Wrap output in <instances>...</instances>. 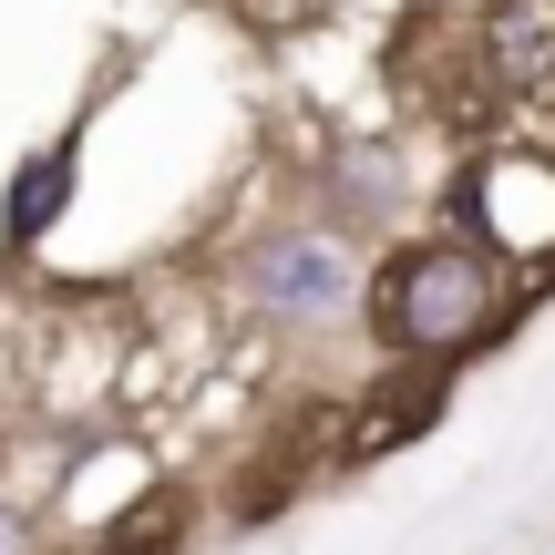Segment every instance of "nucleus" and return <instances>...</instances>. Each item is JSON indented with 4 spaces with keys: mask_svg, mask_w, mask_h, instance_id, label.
<instances>
[{
    "mask_svg": "<svg viewBox=\"0 0 555 555\" xmlns=\"http://www.w3.org/2000/svg\"><path fill=\"white\" fill-rule=\"evenodd\" d=\"M504 330V278L483 268V247H412L380 268V339L412 360H463Z\"/></svg>",
    "mask_w": 555,
    "mask_h": 555,
    "instance_id": "f257e3e1",
    "label": "nucleus"
},
{
    "mask_svg": "<svg viewBox=\"0 0 555 555\" xmlns=\"http://www.w3.org/2000/svg\"><path fill=\"white\" fill-rule=\"evenodd\" d=\"M474 227H494V247H515V258H555V165L545 155H504L474 176Z\"/></svg>",
    "mask_w": 555,
    "mask_h": 555,
    "instance_id": "f03ea898",
    "label": "nucleus"
},
{
    "mask_svg": "<svg viewBox=\"0 0 555 555\" xmlns=\"http://www.w3.org/2000/svg\"><path fill=\"white\" fill-rule=\"evenodd\" d=\"M258 298L288 309V319H330L339 298H350V258H339L330 237H288V247L258 258Z\"/></svg>",
    "mask_w": 555,
    "mask_h": 555,
    "instance_id": "7ed1b4c3",
    "label": "nucleus"
},
{
    "mask_svg": "<svg viewBox=\"0 0 555 555\" xmlns=\"http://www.w3.org/2000/svg\"><path fill=\"white\" fill-rule=\"evenodd\" d=\"M433 422H442V380H433V371H401V380H380V401H371V412H350L339 453H350V463H371V453H391V442L433 433Z\"/></svg>",
    "mask_w": 555,
    "mask_h": 555,
    "instance_id": "20e7f679",
    "label": "nucleus"
},
{
    "mask_svg": "<svg viewBox=\"0 0 555 555\" xmlns=\"http://www.w3.org/2000/svg\"><path fill=\"white\" fill-rule=\"evenodd\" d=\"M483 62L504 82H545L555 73V0H494L483 21Z\"/></svg>",
    "mask_w": 555,
    "mask_h": 555,
    "instance_id": "39448f33",
    "label": "nucleus"
},
{
    "mask_svg": "<svg viewBox=\"0 0 555 555\" xmlns=\"http://www.w3.org/2000/svg\"><path fill=\"white\" fill-rule=\"evenodd\" d=\"M62 196H73V144H52L41 165H21V185H11V237H41V227L62 217Z\"/></svg>",
    "mask_w": 555,
    "mask_h": 555,
    "instance_id": "423d86ee",
    "label": "nucleus"
},
{
    "mask_svg": "<svg viewBox=\"0 0 555 555\" xmlns=\"http://www.w3.org/2000/svg\"><path fill=\"white\" fill-rule=\"evenodd\" d=\"M0 555H21V525H11V515H0Z\"/></svg>",
    "mask_w": 555,
    "mask_h": 555,
    "instance_id": "0eeeda50",
    "label": "nucleus"
}]
</instances>
